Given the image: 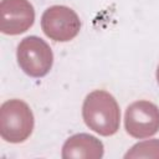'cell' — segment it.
<instances>
[{"mask_svg": "<svg viewBox=\"0 0 159 159\" xmlns=\"http://www.w3.org/2000/svg\"><path fill=\"white\" fill-rule=\"evenodd\" d=\"M41 27L51 40L67 42L80 32L81 21L72 9L63 5H53L42 14Z\"/></svg>", "mask_w": 159, "mask_h": 159, "instance_id": "277c9868", "label": "cell"}, {"mask_svg": "<svg viewBox=\"0 0 159 159\" xmlns=\"http://www.w3.org/2000/svg\"><path fill=\"white\" fill-rule=\"evenodd\" d=\"M124 158H157L159 159V139H150L137 143L124 155Z\"/></svg>", "mask_w": 159, "mask_h": 159, "instance_id": "ba28073f", "label": "cell"}, {"mask_svg": "<svg viewBox=\"0 0 159 159\" xmlns=\"http://www.w3.org/2000/svg\"><path fill=\"white\" fill-rule=\"evenodd\" d=\"M34 114L21 99H10L0 108V134L9 143H22L32 133Z\"/></svg>", "mask_w": 159, "mask_h": 159, "instance_id": "7a4b0ae2", "label": "cell"}, {"mask_svg": "<svg viewBox=\"0 0 159 159\" xmlns=\"http://www.w3.org/2000/svg\"><path fill=\"white\" fill-rule=\"evenodd\" d=\"M157 81H158V84H159V66H158V70H157Z\"/></svg>", "mask_w": 159, "mask_h": 159, "instance_id": "9c48e42d", "label": "cell"}, {"mask_svg": "<svg viewBox=\"0 0 159 159\" xmlns=\"http://www.w3.org/2000/svg\"><path fill=\"white\" fill-rule=\"evenodd\" d=\"M124 127L129 135L142 139L159 130V108L149 101L132 103L124 116Z\"/></svg>", "mask_w": 159, "mask_h": 159, "instance_id": "5b68a950", "label": "cell"}, {"mask_svg": "<svg viewBox=\"0 0 159 159\" xmlns=\"http://www.w3.org/2000/svg\"><path fill=\"white\" fill-rule=\"evenodd\" d=\"M103 153L102 142L87 133L70 137L62 147V158L65 159H99Z\"/></svg>", "mask_w": 159, "mask_h": 159, "instance_id": "52a82bcc", "label": "cell"}, {"mask_svg": "<svg viewBox=\"0 0 159 159\" xmlns=\"http://www.w3.org/2000/svg\"><path fill=\"white\" fill-rule=\"evenodd\" d=\"M35 21L34 6L27 0H2L0 4V27L5 35H20Z\"/></svg>", "mask_w": 159, "mask_h": 159, "instance_id": "8992f818", "label": "cell"}, {"mask_svg": "<svg viewBox=\"0 0 159 159\" xmlns=\"http://www.w3.org/2000/svg\"><path fill=\"white\" fill-rule=\"evenodd\" d=\"M16 57L21 70L35 78L46 76L53 63L51 47L37 36L25 37L17 46Z\"/></svg>", "mask_w": 159, "mask_h": 159, "instance_id": "3957f363", "label": "cell"}, {"mask_svg": "<svg viewBox=\"0 0 159 159\" xmlns=\"http://www.w3.org/2000/svg\"><path fill=\"white\" fill-rule=\"evenodd\" d=\"M82 117L86 125L101 135H113L119 129V106L107 91L97 89L86 97Z\"/></svg>", "mask_w": 159, "mask_h": 159, "instance_id": "6da1fadb", "label": "cell"}]
</instances>
